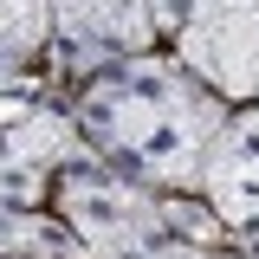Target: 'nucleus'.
Returning a JSON list of instances; mask_svg holds the SVG:
<instances>
[{
  "instance_id": "obj_6",
  "label": "nucleus",
  "mask_w": 259,
  "mask_h": 259,
  "mask_svg": "<svg viewBox=\"0 0 259 259\" xmlns=\"http://www.w3.org/2000/svg\"><path fill=\"white\" fill-rule=\"evenodd\" d=\"M52 52V7H0V97L39 84L32 65Z\"/></svg>"
},
{
  "instance_id": "obj_1",
  "label": "nucleus",
  "mask_w": 259,
  "mask_h": 259,
  "mask_svg": "<svg viewBox=\"0 0 259 259\" xmlns=\"http://www.w3.org/2000/svg\"><path fill=\"white\" fill-rule=\"evenodd\" d=\"M227 117H233L227 97L207 91L175 52L168 59L149 52V59H130V65H110V71L84 78L78 110H71L84 149L149 194L201 188Z\"/></svg>"
},
{
  "instance_id": "obj_5",
  "label": "nucleus",
  "mask_w": 259,
  "mask_h": 259,
  "mask_svg": "<svg viewBox=\"0 0 259 259\" xmlns=\"http://www.w3.org/2000/svg\"><path fill=\"white\" fill-rule=\"evenodd\" d=\"M201 194H207V207L221 214V227L233 240L259 233V110H233L227 117Z\"/></svg>"
},
{
  "instance_id": "obj_3",
  "label": "nucleus",
  "mask_w": 259,
  "mask_h": 259,
  "mask_svg": "<svg viewBox=\"0 0 259 259\" xmlns=\"http://www.w3.org/2000/svg\"><path fill=\"white\" fill-rule=\"evenodd\" d=\"M162 32H175V7H52V65L97 78L110 65L149 59Z\"/></svg>"
},
{
  "instance_id": "obj_4",
  "label": "nucleus",
  "mask_w": 259,
  "mask_h": 259,
  "mask_svg": "<svg viewBox=\"0 0 259 259\" xmlns=\"http://www.w3.org/2000/svg\"><path fill=\"white\" fill-rule=\"evenodd\" d=\"M78 156H84V136L59 110H26V117L0 123V227L39 214L59 168Z\"/></svg>"
},
{
  "instance_id": "obj_2",
  "label": "nucleus",
  "mask_w": 259,
  "mask_h": 259,
  "mask_svg": "<svg viewBox=\"0 0 259 259\" xmlns=\"http://www.w3.org/2000/svg\"><path fill=\"white\" fill-rule=\"evenodd\" d=\"M175 59L207 91L259 110V7H175Z\"/></svg>"
}]
</instances>
